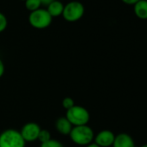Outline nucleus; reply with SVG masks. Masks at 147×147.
<instances>
[{
  "mask_svg": "<svg viewBox=\"0 0 147 147\" xmlns=\"http://www.w3.org/2000/svg\"><path fill=\"white\" fill-rule=\"evenodd\" d=\"M68 136L76 144L87 146L93 143L94 138V132L93 129L88 125H78L73 126L72 131Z\"/></svg>",
  "mask_w": 147,
  "mask_h": 147,
  "instance_id": "obj_1",
  "label": "nucleus"
},
{
  "mask_svg": "<svg viewBox=\"0 0 147 147\" xmlns=\"http://www.w3.org/2000/svg\"><path fill=\"white\" fill-rule=\"evenodd\" d=\"M65 117L73 126L88 125L90 120V113L87 108L76 105L66 112Z\"/></svg>",
  "mask_w": 147,
  "mask_h": 147,
  "instance_id": "obj_2",
  "label": "nucleus"
},
{
  "mask_svg": "<svg viewBox=\"0 0 147 147\" xmlns=\"http://www.w3.org/2000/svg\"><path fill=\"white\" fill-rule=\"evenodd\" d=\"M25 144L20 131L6 129L0 133V147H25Z\"/></svg>",
  "mask_w": 147,
  "mask_h": 147,
  "instance_id": "obj_3",
  "label": "nucleus"
},
{
  "mask_svg": "<svg viewBox=\"0 0 147 147\" xmlns=\"http://www.w3.org/2000/svg\"><path fill=\"white\" fill-rule=\"evenodd\" d=\"M85 13L84 5L79 1H71L64 5L62 18L69 23H75L82 18Z\"/></svg>",
  "mask_w": 147,
  "mask_h": 147,
  "instance_id": "obj_4",
  "label": "nucleus"
},
{
  "mask_svg": "<svg viewBox=\"0 0 147 147\" xmlns=\"http://www.w3.org/2000/svg\"><path fill=\"white\" fill-rule=\"evenodd\" d=\"M28 20L33 28L36 30H44L50 26L53 18L46 9L40 8L35 11L30 12Z\"/></svg>",
  "mask_w": 147,
  "mask_h": 147,
  "instance_id": "obj_5",
  "label": "nucleus"
},
{
  "mask_svg": "<svg viewBox=\"0 0 147 147\" xmlns=\"http://www.w3.org/2000/svg\"><path fill=\"white\" fill-rule=\"evenodd\" d=\"M41 130L42 129L37 123L28 122L25 125H24V126L22 127L20 131V133L26 143L34 142L37 140V138Z\"/></svg>",
  "mask_w": 147,
  "mask_h": 147,
  "instance_id": "obj_6",
  "label": "nucleus"
},
{
  "mask_svg": "<svg viewBox=\"0 0 147 147\" xmlns=\"http://www.w3.org/2000/svg\"><path fill=\"white\" fill-rule=\"evenodd\" d=\"M115 138V134L110 130H102L94 135V143L100 147H111L113 146Z\"/></svg>",
  "mask_w": 147,
  "mask_h": 147,
  "instance_id": "obj_7",
  "label": "nucleus"
},
{
  "mask_svg": "<svg viewBox=\"0 0 147 147\" xmlns=\"http://www.w3.org/2000/svg\"><path fill=\"white\" fill-rule=\"evenodd\" d=\"M113 147H138L131 136L128 133L121 132L115 135V138L113 144Z\"/></svg>",
  "mask_w": 147,
  "mask_h": 147,
  "instance_id": "obj_8",
  "label": "nucleus"
},
{
  "mask_svg": "<svg viewBox=\"0 0 147 147\" xmlns=\"http://www.w3.org/2000/svg\"><path fill=\"white\" fill-rule=\"evenodd\" d=\"M55 127L60 134L64 135V136H67L70 134L72 128H73V125L67 120V119L64 116V117H60L56 119L55 124Z\"/></svg>",
  "mask_w": 147,
  "mask_h": 147,
  "instance_id": "obj_9",
  "label": "nucleus"
},
{
  "mask_svg": "<svg viewBox=\"0 0 147 147\" xmlns=\"http://www.w3.org/2000/svg\"><path fill=\"white\" fill-rule=\"evenodd\" d=\"M136 17L141 20H147V0H139L133 5Z\"/></svg>",
  "mask_w": 147,
  "mask_h": 147,
  "instance_id": "obj_10",
  "label": "nucleus"
},
{
  "mask_svg": "<svg viewBox=\"0 0 147 147\" xmlns=\"http://www.w3.org/2000/svg\"><path fill=\"white\" fill-rule=\"evenodd\" d=\"M63 8H64V5L61 1H59V0H54L49 5L47 6L46 10L49 12V14L52 17V18H54L62 15Z\"/></svg>",
  "mask_w": 147,
  "mask_h": 147,
  "instance_id": "obj_11",
  "label": "nucleus"
},
{
  "mask_svg": "<svg viewBox=\"0 0 147 147\" xmlns=\"http://www.w3.org/2000/svg\"><path fill=\"white\" fill-rule=\"evenodd\" d=\"M24 5H25L26 10H28L30 12L40 9L42 6L40 0H25Z\"/></svg>",
  "mask_w": 147,
  "mask_h": 147,
  "instance_id": "obj_12",
  "label": "nucleus"
},
{
  "mask_svg": "<svg viewBox=\"0 0 147 147\" xmlns=\"http://www.w3.org/2000/svg\"><path fill=\"white\" fill-rule=\"evenodd\" d=\"M50 139H51V134H50V132L48 130H46V129H42L40 131V132H39L37 140L41 144H43L45 142H48Z\"/></svg>",
  "mask_w": 147,
  "mask_h": 147,
  "instance_id": "obj_13",
  "label": "nucleus"
},
{
  "mask_svg": "<svg viewBox=\"0 0 147 147\" xmlns=\"http://www.w3.org/2000/svg\"><path fill=\"white\" fill-rule=\"evenodd\" d=\"M61 106L64 109H66V111L69 110L70 108H72L73 107L76 106L75 100H73V98L71 97H66L62 100L61 101Z\"/></svg>",
  "mask_w": 147,
  "mask_h": 147,
  "instance_id": "obj_14",
  "label": "nucleus"
},
{
  "mask_svg": "<svg viewBox=\"0 0 147 147\" xmlns=\"http://www.w3.org/2000/svg\"><path fill=\"white\" fill-rule=\"evenodd\" d=\"M40 147H64V145L60 141H58L56 139L51 138L48 142H45L43 144H41V146Z\"/></svg>",
  "mask_w": 147,
  "mask_h": 147,
  "instance_id": "obj_15",
  "label": "nucleus"
},
{
  "mask_svg": "<svg viewBox=\"0 0 147 147\" xmlns=\"http://www.w3.org/2000/svg\"><path fill=\"white\" fill-rule=\"evenodd\" d=\"M8 26V19L4 13L0 11V33L4 32Z\"/></svg>",
  "mask_w": 147,
  "mask_h": 147,
  "instance_id": "obj_16",
  "label": "nucleus"
},
{
  "mask_svg": "<svg viewBox=\"0 0 147 147\" xmlns=\"http://www.w3.org/2000/svg\"><path fill=\"white\" fill-rule=\"evenodd\" d=\"M5 64H4V61L0 59V78H1L4 74H5Z\"/></svg>",
  "mask_w": 147,
  "mask_h": 147,
  "instance_id": "obj_17",
  "label": "nucleus"
},
{
  "mask_svg": "<svg viewBox=\"0 0 147 147\" xmlns=\"http://www.w3.org/2000/svg\"><path fill=\"white\" fill-rule=\"evenodd\" d=\"M123 3H125V5H134L137 2H138L139 0H121Z\"/></svg>",
  "mask_w": 147,
  "mask_h": 147,
  "instance_id": "obj_18",
  "label": "nucleus"
},
{
  "mask_svg": "<svg viewBox=\"0 0 147 147\" xmlns=\"http://www.w3.org/2000/svg\"><path fill=\"white\" fill-rule=\"evenodd\" d=\"M54 1V0H40V2H41V5H43V6H48L52 2Z\"/></svg>",
  "mask_w": 147,
  "mask_h": 147,
  "instance_id": "obj_19",
  "label": "nucleus"
},
{
  "mask_svg": "<svg viewBox=\"0 0 147 147\" xmlns=\"http://www.w3.org/2000/svg\"><path fill=\"white\" fill-rule=\"evenodd\" d=\"M85 147H100V146L97 145V144H94V143H92V144H88V145H87V146H85Z\"/></svg>",
  "mask_w": 147,
  "mask_h": 147,
  "instance_id": "obj_20",
  "label": "nucleus"
},
{
  "mask_svg": "<svg viewBox=\"0 0 147 147\" xmlns=\"http://www.w3.org/2000/svg\"><path fill=\"white\" fill-rule=\"evenodd\" d=\"M139 147H147V144H143V145H141Z\"/></svg>",
  "mask_w": 147,
  "mask_h": 147,
  "instance_id": "obj_21",
  "label": "nucleus"
},
{
  "mask_svg": "<svg viewBox=\"0 0 147 147\" xmlns=\"http://www.w3.org/2000/svg\"><path fill=\"white\" fill-rule=\"evenodd\" d=\"M20 1H24H24H25V0H20Z\"/></svg>",
  "mask_w": 147,
  "mask_h": 147,
  "instance_id": "obj_22",
  "label": "nucleus"
}]
</instances>
